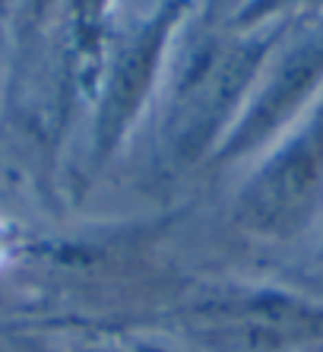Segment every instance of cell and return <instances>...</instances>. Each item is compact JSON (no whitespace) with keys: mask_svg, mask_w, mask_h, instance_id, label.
Masks as SVG:
<instances>
[{"mask_svg":"<svg viewBox=\"0 0 323 352\" xmlns=\"http://www.w3.org/2000/svg\"><path fill=\"white\" fill-rule=\"evenodd\" d=\"M323 190V115L301 133L282 156L257 178L244 213L257 229L289 232L298 229L317 206Z\"/></svg>","mask_w":323,"mask_h":352,"instance_id":"1","label":"cell"},{"mask_svg":"<svg viewBox=\"0 0 323 352\" xmlns=\"http://www.w3.org/2000/svg\"><path fill=\"white\" fill-rule=\"evenodd\" d=\"M320 74H323V41L304 48L301 54H295V58L285 64L279 82L269 89V96L263 98V105L254 111L251 124H247V131H244V140L260 137V133L269 131L279 118H285V111L298 105V98L314 86V80Z\"/></svg>","mask_w":323,"mask_h":352,"instance_id":"2","label":"cell"}]
</instances>
